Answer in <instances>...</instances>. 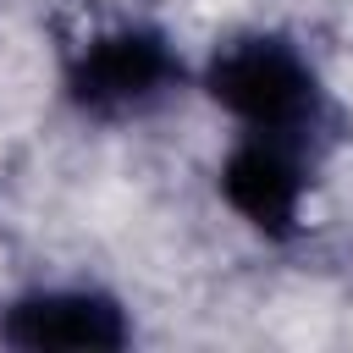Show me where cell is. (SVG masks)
<instances>
[{"instance_id": "obj_1", "label": "cell", "mask_w": 353, "mask_h": 353, "mask_svg": "<svg viewBox=\"0 0 353 353\" xmlns=\"http://www.w3.org/2000/svg\"><path fill=\"white\" fill-rule=\"evenodd\" d=\"M215 99L226 110H237L243 121L254 127H287L309 110V77L303 66L276 50V44H248V50H232L215 77H210Z\"/></svg>"}, {"instance_id": "obj_4", "label": "cell", "mask_w": 353, "mask_h": 353, "mask_svg": "<svg viewBox=\"0 0 353 353\" xmlns=\"http://www.w3.org/2000/svg\"><path fill=\"white\" fill-rule=\"evenodd\" d=\"M226 199L265 232H287L298 210V176L276 149H243L226 165Z\"/></svg>"}, {"instance_id": "obj_2", "label": "cell", "mask_w": 353, "mask_h": 353, "mask_svg": "<svg viewBox=\"0 0 353 353\" xmlns=\"http://www.w3.org/2000/svg\"><path fill=\"white\" fill-rule=\"evenodd\" d=\"M6 336L17 347H33V353H55V347H121V314L99 298H28L11 309L6 320Z\"/></svg>"}, {"instance_id": "obj_3", "label": "cell", "mask_w": 353, "mask_h": 353, "mask_svg": "<svg viewBox=\"0 0 353 353\" xmlns=\"http://www.w3.org/2000/svg\"><path fill=\"white\" fill-rule=\"evenodd\" d=\"M165 77V55L154 39H138V33H121V39H105L83 55L72 88L83 105H127L138 94H149L154 83Z\"/></svg>"}]
</instances>
